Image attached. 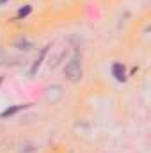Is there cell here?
Here are the masks:
<instances>
[{
    "mask_svg": "<svg viewBox=\"0 0 151 153\" xmlns=\"http://www.w3.org/2000/svg\"><path fill=\"white\" fill-rule=\"evenodd\" d=\"M23 59H18L11 53H7L5 50H0V66H21Z\"/></svg>",
    "mask_w": 151,
    "mask_h": 153,
    "instance_id": "obj_2",
    "label": "cell"
},
{
    "mask_svg": "<svg viewBox=\"0 0 151 153\" xmlns=\"http://www.w3.org/2000/svg\"><path fill=\"white\" fill-rule=\"evenodd\" d=\"M112 75L115 76V80H119V82H123L124 78H126V71H124V66L121 64V62H115L112 66Z\"/></svg>",
    "mask_w": 151,
    "mask_h": 153,
    "instance_id": "obj_5",
    "label": "cell"
},
{
    "mask_svg": "<svg viewBox=\"0 0 151 153\" xmlns=\"http://www.w3.org/2000/svg\"><path fill=\"white\" fill-rule=\"evenodd\" d=\"M29 105H14V107H9V109H5L0 117H11V116H14L16 112H20V111H23V109H27Z\"/></svg>",
    "mask_w": 151,
    "mask_h": 153,
    "instance_id": "obj_6",
    "label": "cell"
},
{
    "mask_svg": "<svg viewBox=\"0 0 151 153\" xmlns=\"http://www.w3.org/2000/svg\"><path fill=\"white\" fill-rule=\"evenodd\" d=\"M0 84H2V76H0Z\"/></svg>",
    "mask_w": 151,
    "mask_h": 153,
    "instance_id": "obj_10",
    "label": "cell"
},
{
    "mask_svg": "<svg viewBox=\"0 0 151 153\" xmlns=\"http://www.w3.org/2000/svg\"><path fill=\"white\" fill-rule=\"evenodd\" d=\"M48 48H50V46H44V48L41 50L39 57L36 59V62L32 64V68H30V71H29V73H30V76H32V75H36V71L39 70V66H41V62H43V59H44V57H46V53H48Z\"/></svg>",
    "mask_w": 151,
    "mask_h": 153,
    "instance_id": "obj_4",
    "label": "cell"
},
{
    "mask_svg": "<svg viewBox=\"0 0 151 153\" xmlns=\"http://www.w3.org/2000/svg\"><path fill=\"white\" fill-rule=\"evenodd\" d=\"M16 46H20L21 50H32V43H29L27 39H18L16 41Z\"/></svg>",
    "mask_w": 151,
    "mask_h": 153,
    "instance_id": "obj_7",
    "label": "cell"
},
{
    "mask_svg": "<svg viewBox=\"0 0 151 153\" xmlns=\"http://www.w3.org/2000/svg\"><path fill=\"white\" fill-rule=\"evenodd\" d=\"M29 13H30V5H25L23 9H20V13H18V18H25Z\"/></svg>",
    "mask_w": 151,
    "mask_h": 153,
    "instance_id": "obj_8",
    "label": "cell"
},
{
    "mask_svg": "<svg viewBox=\"0 0 151 153\" xmlns=\"http://www.w3.org/2000/svg\"><path fill=\"white\" fill-rule=\"evenodd\" d=\"M62 96V91H61V85H52V87H48L46 89V100L48 102H57L59 98Z\"/></svg>",
    "mask_w": 151,
    "mask_h": 153,
    "instance_id": "obj_3",
    "label": "cell"
},
{
    "mask_svg": "<svg viewBox=\"0 0 151 153\" xmlns=\"http://www.w3.org/2000/svg\"><path fill=\"white\" fill-rule=\"evenodd\" d=\"M5 2H7V0H0V5H2V4H5Z\"/></svg>",
    "mask_w": 151,
    "mask_h": 153,
    "instance_id": "obj_9",
    "label": "cell"
},
{
    "mask_svg": "<svg viewBox=\"0 0 151 153\" xmlns=\"http://www.w3.org/2000/svg\"><path fill=\"white\" fill-rule=\"evenodd\" d=\"M64 71H66V76H68L70 82H80V78H82V66H80V61H78L76 57L71 59V61L66 64Z\"/></svg>",
    "mask_w": 151,
    "mask_h": 153,
    "instance_id": "obj_1",
    "label": "cell"
}]
</instances>
